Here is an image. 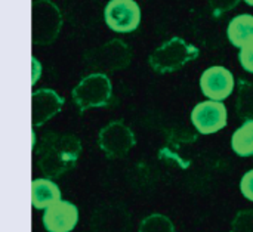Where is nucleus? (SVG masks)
<instances>
[{
    "label": "nucleus",
    "mask_w": 253,
    "mask_h": 232,
    "mask_svg": "<svg viewBox=\"0 0 253 232\" xmlns=\"http://www.w3.org/2000/svg\"><path fill=\"white\" fill-rule=\"evenodd\" d=\"M191 123L200 135H213L228 123V111L224 102L206 99L191 111Z\"/></svg>",
    "instance_id": "8"
},
{
    "label": "nucleus",
    "mask_w": 253,
    "mask_h": 232,
    "mask_svg": "<svg viewBox=\"0 0 253 232\" xmlns=\"http://www.w3.org/2000/svg\"><path fill=\"white\" fill-rule=\"evenodd\" d=\"M236 113L242 120L253 118V80H248V78L239 80Z\"/></svg>",
    "instance_id": "16"
},
{
    "label": "nucleus",
    "mask_w": 253,
    "mask_h": 232,
    "mask_svg": "<svg viewBox=\"0 0 253 232\" xmlns=\"http://www.w3.org/2000/svg\"><path fill=\"white\" fill-rule=\"evenodd\" d=\"M199 47L181 37H172L162 43L148 58L150 67L159 74H168L181 70L188 62L197 59Z\"/></svg>",
    "instance_id": "2"
},
{
    "label": "nucleus",
    "mask_w": 253,
    "mask_h": 232,
    "mask_svg": "<svg viewBox=\"0 0 253 232\" xmlns=\"http://www.w3.org/2000/svg\"><path fill=\"white\" fill-rule=\"evenodd\" d=\"M132 215L122 203H102L90 216V232H130Z\"/></svg>",
    "instance_id": "7"
},
{
    "label": "nucleus",
    "mask_w": 253,
    "mask_h": 232,
    "mask_svg": "<svg viewBox=\"0 0 253 232\" xmlns=\"http://www.w3.org/2000/svg\"><path fill=\"white\" fill-rule=\"evenodd\" d=\"M132 47L120 39H113L95 49H90L83 56L87 68L93 70V73L102 74L127 68L132 62Z\"/></svg>",
    "instance_id": "3"
},
{
    "label": "nucleus",
    "mask_w": 253,
    "mask_h": 232,
    "mask_svg": "<svg viewBox=\"0 0 253 232\" xmlns=\"http://www.w3.org/2000/svg\"><path fill=\"white\" fill-rule=\"evenodd\" d=\"M138 232H176L173 222L162 215V213H153L147 218H144L139 224Z\"/></svg>",
    "instance_id": "17"
},
{
    "label": "nucleus",
    "mask_w": 253,
    "mask_h": 232,
    "mask_svg": "<svg viewBox=\"0 0 253 232\" xmlns=\"http://www.w3.org/2000/svg\"><path fill=\"white\" fill-rule=\"evenodd\" d=\"M104 21L116 33H132L141 24V7L135 0H110L104 9Z\"/></svg>",
    "instance_id": "9"
},
{
    "label": "nucleus",
    "mask_w": 253,
    "mask_h": 232,
    "mask_svg": "<svg viewBox=\"0 0 253 232\" xmlns=\"http://www.w3.org/2000/svg\"><path fill=\"white\" fill-rule=\"evenodd\" d=\"M71 95L80 113H84L89 108L107 107L113 98V84L107 74L92 73L79 81Z\"/></svg>",
    "instance_id": "5"
},
{
    "label": "nucleus",
    "mask_w": 253,
    "mask_h": 232,
    "mask_svg": "<svg viewBox=\"0 0 253 232\" xmlns=\"http://www.w3.org/2000/svg\"><path fill=\"white\" fill-rule=\"evenodd\" d=\"M240 193L246 200L253 203V169L246 172L240 179Z\"/></svg>",
    "instance_id": "21"
},
{
    "label": "nucleus",
    "mask_w": 253,
    "mask_h": 232,
    "mask_svg": "<svg viewBox=\"0 0 253 232\" xmlns=\"http://www.w3.org/2000/svg\"><path fill=\"white\" fill-rule=\"evenodd\" d=\"M239 61L245 71L253 74V43L243 46L239 52Z\"/></svg>",
    "instance_id": "20"
},
{
    "label": "nucleus",
    "mask_w": 253,
    "mask_h": 232,
    "mask_svg": "<svg viewBox=\"0 0 253 232\" xmlns=\"http://www.w3.org/2000/svg\"><path fill=\"white\" fill-rule=\"evenodd\" d=\"M79 221V210L71 201L58 200L44 209L42 222L47 232H71Z\"/></svg>",
    "instance_id": "12"
},
{
    "label": "nucleus",
    "mask_w": 253,
    "mask_h": 232,
    "mask_svg": "<svg viewBox=\"0 0 253 232\" xmlns=\"http://www.w3.org/2000/svg\"><path fill=\"white\" fill-rule=\"evenodd\" d=\"M31 39L36 46L52 44L62 28V12L52 0H36L33 3Z\"/></svg>",
    "instance_id": "4"
},
{
    "label": "nucleus",
    "mask_w": 253,
    "mask_h": 232,
    "mask_svg": "<svg viewBox=\"0 0 253 232\" xmlns=\"http://www.w3.org/2000/svg\"><path fill=\"white\" fill-rule=\"evenodd\" d=\"M31 64H33V77H31V84L34 86L39 78H40V74H42V65L39 62V59H36L34 56L31 58Z\"/></svg>",
    "instance_id": "22"
},
{
    "label": "nucleus",
    "mask_w": 253,
    "mask_h": 232,
    "mask_svg": "<svg viewBox=\"0 0 253 232\" xmlns=\"http://www.w3.org/2000/svg\"><path fill=\"white\" fill-rule=\"evenodd\" d=\"M230 232H253V210H240L231 222Z\"/></svg>",
    "instance_id": "18"
},
{
    "label": "nucleus",
    "mask_w": 253,
    "mask_h": 232,
    "mask_svg": "<svg viewBox=\"0 0 253 232\" xmlns=\"http://www.w3.org/2000/svg\"><path fill=\"white\" fill-rule=\"evenodd\" d=\"M245 3H248L249 6H253V0H243Z\"/></svg>",
    "instance_id": "23"
},
{
    "label": "nucleus",
    "mask_w": 253,
    "mask_h": 232,
    "mask_svg": "<svg viewBox=\"0 0 253 232\" xmlns=\"http://www.w3.org/2000/svg\"><path fill=\"white\" fill-rule=\"evenodd\" d=\"M227 37L239 49L253 43V15L242 13L234 16L227 27Z\"/></svg>",
    "instance_id": "14"
},
{
    "label": "nucleus",
    "mask_w": 253,
    "mask_h": 232,
    "mask_svg": "<svg viewBox=\"0 0 253 232\" xmlns=\"http://www.w3.org/2000/svg\"><path fill=\"white\" fill-rule=\"evenodd\" d=\"M58 200H61V190L49 178H40L31 182V206L36 210H44Z\"/></svg>",
    "instance_id": "13"
},
{
    "label": "nucleus",
    "mask_w": 253,
    "mask_h": 232,
    "mask_svg": "<svg viewBox=\"0 0 253 232\" xmlns=\"http://www.w3.org/2000/svg\"><path fill=\"white\" fill-rule=\"evenodd\" d=\"M240 0H209V6L212 9L213 16H221L237 7Z\"/></svg>",
    "instance_id": "19"
},
{
    "label": "nucleus",
    "mask_w": 253,
    "mask_h": 232,
    "mask_svg": "<svg viewBox=\"0 0 253 232\" xmlns=\"http://www.w3.org/2000/svg\"><path fill=\"white\" fill-rule=\"evenodd\" d=\"M236 87L233 73L222 65H212L200 77V89L208 99L224 102L231 96Z\"/></svg>",
    "instance_id": "10"
},
{
    "label": "nucleus",
    "mask_w": 253,
    "mask_h": 232,
    "mask_svg": "<svg viewBox=\"0 0 253 232\" xmlns=\"http://www.w3.org/2000/svg\"><path fill=\"white\" fill-rule=\"evenodd\" d=\"M65 99L53 89H39L31 93V121L33 129L43 126L53 118L64 107Z\"/></svg>",
    "instance_id": "11"
},
{
    "label": "nucleus",
    "mask_w": 253,
    "mask_h": 232,
    "mask_svg": "<svg viewBox=\"0 0 253 232\" xmlns=\"http://www.w3.org/2000/svg\"><path fill=\"white\" fill-rule=\"evenodd\" d=\"M98 145L107 158L116 160L123 158L136 145L133 130L123 123V120L110 121L99 130Z\"/></svg>",
    "instance_id": "6"
},
{
    "label": "nucleus",
    "mask_w": 253,
    "mask_h": 232,
    "mask_svg": "<svg viewBox=\"0 0 253 232\" xmlns=\"http://www.w3.org/2000/svg\"><path fill=\"white\" fill-rule=\"evenodd\" d=\"M231 150L239 157H253V118L245 120L231 136Z\"/></svg>",
    "instance_id": "15"
},
{
    "label": "nucleus",
    "mask_w": 253,
    "mask_h": 232,
    "mask_svg": "<svg viewBox=\"0 0 253 232\" xmlns=\"http://www.w3.org/2000/svg\"><path fill=\"white\" fill-rule=\"evenodd\" d=\"M34 153L40 172L46 178L55 179L76 167L82 154V142L71 133L46 132L34 147Z\"/></svg>",
    "instance_id": "1"
}]
</instances>
